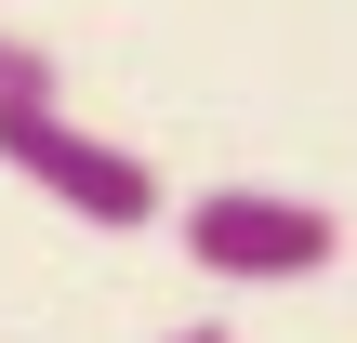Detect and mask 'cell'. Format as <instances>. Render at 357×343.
I'll list each match as a JSON object with an SVG mask.
<instances>
[{
	"label": "cell",
	"mask_w": 357,
	"mask_h": 343,
	"mask_svg": "<svg viewBox=\"0 0 357 343\" xmlns=\"http://www.w3.org/2000/svg\"><path fill=\"white\" fill-rule=\"evenodd\" d=\"M0 172L40 185L53 212H79V225H159V159L66 119V93H0Z\"/></svg>",
	"instance_id": "1"
},
{
	"label": "cell",
	"mask_w": 357,
	"mask_h": 343,
	"mask_svg": "<svg viewBox=\"0 0 357 343\" xmlns=\"http://www.w3.org/2000/svg\"><path fill=\"white\" fill-rule=\"evenodd\" d=\"M172 225H185V264H199L212 291H305V278H331V251H344V225H331L318 198H278V185H212V198H185Z\"/></svg>",
	"instance_id": "2"
},
{
	"label": "cell",
	"mask_w": 357,
	"mask_h": 343,
	"mask_svg": "<svg viewBox=\"0 0 357 343\" xmlns=\"http://www.w3.org/2000/svg\"><path fill=\"white\" fill-rule=\"evenodd\" d=\"M0 93H53V40H26V26H0Z\"/></svg>",
	"instance_id": "3"
},
{
	"label": "cell",
	"mask_w": 357,
	"mask_h": 343,
	"mask_svg": "<svg viewBox=\"0 0 357 343\" xmlns=\"http://www.w3.org/2000/svg\"><path fill=\"white\" fill-rule=\"evenodd\" d=\"M159 343H225V330H212V317H185V330H159Z\"/></svg>",
	"instance_id": "4"
}]
</instances>
